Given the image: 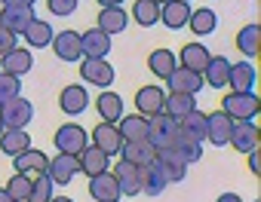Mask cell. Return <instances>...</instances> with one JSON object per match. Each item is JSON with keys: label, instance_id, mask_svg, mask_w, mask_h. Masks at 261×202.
<instances>
[{"label": "cell", "instance_id": "cell-34", "mask_svg": "<svg viewBox=\"0 0 261 202\" xmlns=\"http://www.w3.org/2000/svg\"><path fill=\"white\" fill-rule=\"evenodd\" d=\"M237 49L246 55V58H255L258 49H261V25H243L240 34H237Z\"/></svg>", "mask_w": 261, "mask_h": 202}, {"label": "cell", "instance_id": "cell-40", "mask_svg": "<svg viewBox=\"0 0 261 202\" xmlns=\"http://www.w3.org/2000/svg\"><path fill=\"white\" fill-rule=\"evenodd\" d=\"M31 184H34V178H28V175H22V172H16L10 181H7V193L16 199V202H25L28 199V193H31Z\"/></svg>", "mask_w": 261, "mask_h": 202}, {"label": "cell", "instance_id": "cell-44", "mask_svg": "<svg viewBox=\"0 0 261 202\" xmlns=\"http://www.w3.org/2000/svg\"><path fill=\"white\" fill-rule=\"evenodd\" d=\"M19 43H16V34L4 25V22H0V55H7L10 49H16Z\"/></svg>", "mask_w": 261, "mask_h": 202}, {"label": "cell", "instance_id": "cell-31", "mask_svg": "<svg viewBox=\"0 0 261 202\" xmlns=\"http://www.w3.org/2000/svg\"><path fill=\"white\" fill-rule=\"evenodd\" d=\"M194 108H197V95H188V92H166V98H163V114H169L175 120H181Z\"/></svg>", "mask_w": 261, "mask_h": 202}, {"label": "cell", "instance_id": "cell-37", "mask_svg": "<svg viewBox=\"0 0 261 202\" xmlns=\"http://www.w3.org/2000/svg\"><path fill=\"white\" fill-rule=\"evenodd\" d=\"M22 37L28 40V49H43V46H49V40H53V25L43 22V19H34V22L25 28Z\"/></svg>", "mask_w": 261, "mask_h": 202}, {"label": "cell", "instance_id": "cell-49", "mask_svg": "<svg viewBox=\"0 0 261 202\" xmlns=\"http://www.w3.org/2000/svg\"><path fill=\"white\" fill-rule=\"evenodd\" d=\"M98 4H101V7H120L123 0H98Z\"/></svg>", "mask_w": 261, "mask_h": 202}, {"label": "cell", "instance_id": "cell-39", "mask_svg": "<svg viewBox=\"0 0 261 202\" xmlns=\"http://www.w3.org/2000/svg\"><path fill=\"white\" fill-rule=\"evenodd\" d=\"M133 19L142 28H154L160 22V4H154V0H136L133 4Z\"/></svg>", "mask_w": 261, "mask_h": 202}, {"label": "cell", "instance_id": "cell-18", "mask_svg": "<svg viewBox=\"0 0 261 202\" xmlns=\"http://www.w3.org/2000/svg\"><path fill=\"white\" fill-rule=\"evenodd\" d=\"M188 19H191V4L188 0H166L160 4V22L172 31L178 28H188Z\"/></svg>", "mask_w": 261, "mask_h": 202}, {"label": "cell", "instance_id": "cell-38", "mask_svg": "<svg viewBox=\"0 0 261 202\" xmlns=\"http://www.w3.org/2000/svg\"><path fill=\"white\" fill-rule=\"evenodd\" d=\"M178 129H181L185 135H191L194 141H206V114L194 108L191 114H185V117L178 120Z\"/></svg>", "mask_w": 261, "mask_h": 202}, {"label": "cell", "instance_id": "cell-25", "mask_svg": "<svg viewBox=\"0 0 261 202\" xmlns=\"http://www.w3.org/2000/svg\"><path fill=\"white\" fill-rule=\"evenodd\" d=\"M117 129H120V138L123 141H148V117L142 114H123L117 120Z\"/></svg>", "mask_w": 261, "mask_h": 202}, {"label": "cell", "instance_id": "cell-17", "mask_svg": "<svg viewBox=\"0 0 261 202\" xmlns=\"http://www.w3.org/2000/svg\"><path fill=\"white\" fill-rule=\"evenodd\" d=\"M163 98H166V92L160 89V86H142L139 92H136V111L142 114V117H154V114H163Z\"/></svg>", "mask_w": 261, "mask_h": 202}, {"label": "cell", "instance_id": "cell-2", "mask_svg": "<svg viewBox=\"0 0 261 202\" xmlns=\"http://www.w3.org/2000/svg\"><path fill=\"white\" fill-rule=\"evenodd\" d=\"M175 135H178V120H175V117H169V114H154V117H148V144H151L154 150L169 147V144L175 141Z\"/></svg>", "mask_w": 261, "mask_h": 202}, {"label": "cell", "instance_id": "cell-36", "mask_svg": "<svg viewBox=\"0 0 261 202\" xmlns=\"http://www.w3.org/2000/svg\"><path fill=\"white\" fill-rule=\"evenodd\" d=\"M148 68H151V74L154 77H160V80H166L175 68H178V61H175V52L172 49H154L151 55H148Z\"/></svg>", "mask_w": 261, "mask_h": 202}, {"label": "cell", "instance_id": "cell-41", "mask_svg": "<svg viewBox=\"0 0 261 202\" xmlns=\"http://www.w3.org/2000/svg\"><path fill=\"white\" fill-rule=\"evenodd\" d=\"M53 187H56V184L49 181V175H46V172H43V175H37L25 202H49V199H53Z\"/></svg>", "mask_w": 261, "mask_h": 202}, {"label": "cell", "instance_id": "cell-46", "mask_svg": "<svg viewBox=\"0 0 261 202\" xmlns=\"http://www.w3.org/2000/svg\"><path fill=\"white\" fill-rule=\"evenodd\" d=\"M4 7H34L37 0H0Z\"/></svg>", "mask_w": 261, "mask_h": 202}, {"label": "cell", "instance_id": "cell-45", "mask_svg": "<svg viewBox=\"0 0 261 202\" xmlns=\"http://www.w3.org/2000/svg\"><path fill=\"white\" fill-rule=\"evenodd\" d=\"M249 172H252V175L261 172V156H258V150H249Z\"/></svg>", "mask_w": 261, "mask_h": 202}, {"label": "cell", "instance_id": "cell-5", "mask_svg": "<svg viewBox=\"0 0 261 202\" xmlns=\"http://www.w3.org/2000/svg\"><path fill=\"white\" fill-rule=\"evenodd\" d=\"M80 77H83L86 83L98 86V89H111L117 71L108 64V58H83V61H80Z\"/></svg>", "mask_w": 261, "mask_h": 202}, {"label": "cell", "instance_id": "cell-7", "mask_svg": "<svg viewBox=\"0 0 261 202\" xmlns=\"http://www.w3.org/2000/svg\"><path fill=\"white\" fill-rule=\"evenodd\" d=\"M111 34H105L101 28H89L80 34V55L83 58H108L111 52Z\"/></svg>", "mask_w": 261, "mask_h": 202}, {"label": "cell", "instance_id": "cell-48", "mask_svg": "<svg viewBox=\"0 0 261 202\" xmlns=\"http://www.w3.org/2000/svg\"><path fill=\"white\" fill-rule=\"evenodd\" d=\"M0 202H16V199H13V196H10V193L4 190V187H0Z\"/></svg>", "mask_w": 261, "mask_h": 202}, {"label": "cell", "instance_id": "cell-27", "mask_svg": "<svg viewBox=\"0 0 261 202\" xmlns=\"http://www.w3.org/2000/svg\"><path fill=\"white\" fill-rule=\"evenodd\" d=\"M120 156L126 159V162H133V165H148V162H154L157 159V150L148 144V141H123V147H120Z\"/></svg>", "mask_w": 261, "mask_h": 202}, {"label": "cell", "instance_id": "cell-53", "mask_svg": "<svg viewBox=\"0 0 261 202\" xmlns=\"http://www.w3.org/2000/svg\"><path fill=\"white\" fill-rule=\"evenodd\" d=\"M188 4H191V0H188Z\"/></svg>", "mask_w": 261, "mask_h": 202}, {"label": "cell", "instance_id": "cell-35", "mask_svg": "<svg viewBox=\"0 0 261 202\" xmlns=\"http://www.w3.org/2000/svg\"><path fill=\"white\" fill-rule=\"evenodd\" d=\"M188 28H191L197 37H206V34H212V31L218 28V16H215V10H209V7H203V10H191Z\"/></svg>", "mask_w": 261, "mask_h": 202}, {"label": "cell", "instance_id": "cell-43", "mask_svg": "<svg viewBox=\"0 0 261 202\" xmlns=\"http://www.w3.org/2000/svg\"><path fill=\"white\" fill-rule=\"evenodd\" d=\"M46 7L56 19H65V16H74L77 7H80V0H46Z\"/></svg>", "mask_w": 261, "mask_h": 202}, {"label": "cell", "instance_id": "cell-19", "mask_svg": "<svg viewBox=\"0 0 261 202\" xmlns=\"http://www.w3.org/2000/svg\"><path fill=\"white\" fill-rule=\"evenodd\" d=\"M46 162H49V156H46L43 150H37V147H28V150H22L19 156H13L16 172H22V175H28V178L43 175V172H46Z\"/></svg>", "mask_w": 261, "mask_h": 202}, {"label": "cell", "instance_id": "cell-23", "mask_svg": "<svg viewBox=\"0 0 261 202\" xmlns=\"http://www.w3.org/2000/svg\"><path fill=\"white\" fill-rule=\"evenodd\" d=\"M34 19H37V16H34V7H4V10H0V22H4L16 37L25 34V28H28Z\"/></svg>", "mask_w": 261, "mask_h": 202}, {"label": "cell", "instance_id": "cell-28", "mask_svg": "<svg viewBox=\"0 0 261 202\" xmlns=\"http://www.w3.org/2000/svg\"><path fill=\"white\" fill-rule=\"evenodd\" d=\"M95 111H98V117L105 123H117L123 117V98L117 92H111V89H101V95L95 98Z\"/></svg>", "mask_w": 261, "mask_h": 202}, {"label": "cell", "instance_id": "cell-42", "mask_svg": "<svg viewBox=\"0 0 261 202\" xmlns=\"http://www.w3.org/2000/svg\"><path fill=\"white\" fill-rule=\"evenodd\" d=\"M22 95V77H13V74H0V105L7 98H16Z\"/></svg>", "mask_w": 261, "mask_h": 202}, {"label": "cell", "instance_id": "cell-13", "mask_svg": "<svg viewBox=\"0 0 261 202\" xmlns=\"http://www.w3.org/2000/svg\"><path fill=\"white\" fill-rule=\"evenodd\" d=\"M230 117L224 111H212L206 114V141L215 144V147H227V138H230Z\"/></svg>", "mask_w": 261, "mask_h": 202}, {"label": "cell", "instance_id": "cell-21", "mask_svg": "<svg viewBox=\"0 0 261 202\" xmlns=\"http://www.w3.org/2000/svg\"><path fill=\"white\" fill-rule=\"evenodd\" d=\"M92 144L95 147H101L108 156H114V153H120V147H123V138H120V129H117V123H98L95 129H92Z\"/></svg>", "mask_w": 261, "mask_h": 202}, {"label": "cell", "instance_id": "cell-10", "mask_svg": "<svg viewBox=\"0 0 261 202\" xmlns=\"http://www.w3.org/2000/svg\"><path fill=\"white\" fill-rule=\"evenodd\" d=\"M49 46H53L56 58H62V61H80V58H83V55H80V34H77V31H71V28H65V31H59V34H53Z\"/></svg>", "mask_w": 261, "mask_h": 202}, {"label": "cell", "instance_id": "cell-15", "mask_svg": "<svg viewBox=\"0 0 261 202\" xmlns=\"http://www.w3.org/2000/svg\"><path fill=\"white\" fill-rule=\"evenodd\" d=\"M31 68H34V55H31V49H10L7 55H0V74H13V77H25V74H31Z\"/></svg>", "mask_w": 261, "mask_h": 202}, {"label": "cell", "instance_id": "cell-30", "mask_svg": "<svg viewBox=\"0 0 261 202\" xmlns=\"http://www.w3.org/2000/svg\"><path fill=\"white\" fill-rule=\"evenodd\" d=\"M227 74H230V61L224 55H209V64L203 68V83H209L212 89H224Z\"/></svg>", "mask_w": 261, "mask_h": 202}, {"label": "cell", "instance_id": "cell-51", "mask_svg": "<svg viewBox=\"0 0 261 202\" xmlns=\"http://www.w3.org/2000/svg\"><path fill=\"white\" fill-rule=\"evenodd\" d=\"M4 129H7V126H4V120H0V135H4Z\"/></svg>", "mask_w": 261, "mask_h": 202}, {"label": "cell", "instance_id": "cell-12", "mask_svg": "<svg viewBox=\"0 0 261 202\" xmlns=\"http://www.w3.org/2000/svg\"><path fill=\"white\" fill-rule=\"evenodd\" d=\"M59 108H62V114H68V117H80V114L89 108V95H86V89H83L80 83L65 86L62 95H59Z\"/></svg>", "mask_w": 261, "mask_h": 202}, {"label": "cell", "instance_id": "cell-6", "mask_svg": "<svg viewBox=\"0 0 261 202\" xmlns=\"http://www.w3.org/2000/svg\"><path fill=\"white\" fill-rule=\"evenodd\" d=\"M227 144L237 147L240 153L258 150V126H255V120H233V123H230V138H227Z\"/></svg>", "mask_w": 261, "mask_h": 202}, {"label": "cell", "instance_id": "cell-24", "mask_svg": "<svg viewBox=\"0 0 261 202\" xmlns=\"http://www.w3.org/2000/svg\"><path fill=\"white\" fill-rule=\"evenodd\" d=\"M166 83H169V92L197 95V92L203 89V74H194V71H188V68H175V71L166 77Z\"/></svg>", "mask_w": 261, "mask_h": 202}, {"label": "cell", "instance_id": "cell-32", "mask_svg": "<svg viewBox=\"0 0 261 202\" xmlns=\"http://www.w3.org/2000/svg\"><path fill=\"white\" fill-rule=\"evenodd\" d=\"M28 147H31V135L25 129H4V135H0V153L4 156H19Z\"/></svg>", "mask_w": 261, "mask_h": 202}, {"label": "cell", "instance_id": "cell-11", "mask_svg": "<svg viewBox=\"0 0 261 202\" xmlns=\"http://www.w3.org/2000/svg\"><path fill=\"white\" fill-rule=\"evenodd\" d=\"M89 196H92L95 202H120V199H123L111 169L101 172V175H92V178H89Z\"/></svg>", "mask_w": 261, "mask_h": 202}, {"label": "cell", "instance_id": "cell-47", "mask_svg": "<svg viewBox=\"0 0 261 202\" xmlns=\"http://www.w3.org/2000/svg\"><path fill=\"white\" fill-rule=\"evenodd\" d=\"M215 202H243V199H240L237 193H221V196H218Z\"/></svg>", "mask_w": 261, "mask_h": 202}, {"label": "cell", "instance_id": "cell-26", "mask_svg": "<svg viewBox=\"0 0 261 202\" xmlns=\"http://www.w3.org/2000/svg\"><path fill=\"white\" fill-rule=\"evenodd\" d=\"M169 150H172L178 159H185L188 165H194V162H200V159H203V141H194V138H191V135H185L181 129H178L175 141L169 144Z\"/></svg>", "mask_w": 261, "mask_h": 202}, {"label": "cell", "instance_id": "cell-8", "mask_svg": "<svg viewBox=\"0 0 261 202\" xmlns=\"http://www.w3.org/2000/svg\"><path fill=\"white\" fill-rule=\"evenodd\" d=\"M77 172H80V162H77V156H71V153H56V156L46 162V175H49V181L59 184V187L71 184Z\"/></svg>", "mask_w": 261, "mask_h": 202}, {"label": "cell", "instance_id": "cell-14", "mask_svg": "<svg viewBox=\"0 0 261 202\" xmlns=\"http://www.w3.org/2000/svg\"><path fill=\"white\" fill-rule=\"evenodd\" d=\"M77 162H80V172H83L86 178L101 175V172H108V169H111V156H108L101 147H95V144H86V147L80 150Z\"/></svg>", "mask_w": 261, "mask_h": 202}, {"label": "cell", "instance_id": "cell-4", "mask_svg": "<svg viewBox=\"0 0 261 202\" xmlns=\"http://www.w3.org/2000/svg\"><path fill=\"white\" fill-rule=\"evenodd\" d=\"M89 144V135L80 123H62L56 129V147L59 153H71V156H80V150Z\"/></svg>", "mask_w": 261, "mask_h": 202}, {"label": "cell", "instance_id": "cell-1", "mask_svg": "<svg viewBox=\"0 0 261 202\" xmlns=\"http://www.w3.org/2000/svg\"><path fill=\"white\" fill-rule=\"evenodd\" d=\"M258 95H255V89H249V92H233L230 89V95L227 98H221V111L230 117V120H255L258 117Z\"/></svg>", "mask_w": 261, "mask_h": 202}, {"label": "cell", "instance_id": "cell-29", "mask_svg": "<svg viewBox=\"0 0 261 202\" xmlns=\"http://www.w3.org/2000/svg\"><path fill=\"white\" fill-rule=\"evenodd\" d=\"M105 34H120V31H126V25H129V16H126V10L123 7H101V13H98V22H95Z\"/></svg>", "mask_w": 261, "mask_h": 202}, {"label": "cell", "instance_id": "cell-22", "mask_svg": "<svg viewBox=\"0 0 261 202\" xmlns=\"http://www.w3.org/2000/svg\"><path fill=\"white\" fill-rule=\"evenodd\" d=\"M209 49L203 46V43H185L181 46V52H178V68H188V71H194V74H203V68L209 64Z\"/></svg>", "mask_w": 261, "mask_h": 202}, {"label": "cell", "instance_id": "cell-50", "mask_svg": "<svg viewBox=\"0 0 261 202\" xmlns=\"http://www.w3.org/2000/svg\"><path fill=\"white\" fill-rule=\"evenodd\" d=\"M49 202H74V199H71V196H53Z\"/></svg>", "mask_w": 261, "mask_h": 202}, {"label": "cell", "instance_id": "cell-52", "mask_svg": "<svg viewBox=\"0 0 261 202\" xmlns=\"http://www.w3.org/2000/svg\"><path fill=\"white\" fill-rule=\"evenodd\" d=\"M154 4H166V0H154Z\"/></svg>", "mask_w": 261, "mask_h": 202}, {"label": "cell", "instance_id": "cell-9", "mask_svg": "<svg viewBox=\"0 0 261 202\" xmlns=\"http://www.w3.org/2000/svg\"><path fill=\"white\" fill-rule=\"evenodd\" d=\"M139 184H142V193L154 199V196H160V193L169 187V178H166L163 165L154 159V162H148V165L139 169Z\"/></svg>", "mask_w": 261, "mask_h": 202}, {"label": "cell", "instance_id": "cell-33", "mask_svg": "<svg viewBox=\"0 0 261 202\" xmlns=\"http://www.w3.org/2000/svg\"><path fill=\"white\" fill-rule=\"evenodd\" d=\"M157 162L163 165V172H166L169 184H181V181L188 178V162H185V159H178V156H175L169 147L157 150Z\"/></svg>", "mask_w": 261, "mask_h": 202}, {"label": "cell", "instance_id": "cell-16", "mask_svg": "<svg viewBox=\"0 0 261 202\" xmlns=\"http://www.w3.org/2000/svg\"><path fill=\"white\" fill-rule=\"evenodd\" d=\"M111 172H114V181H117V187H120V196H139V193H142V184H139V165L120 159Z\"/></svg>", "mask_w": 261, "mask_h": 202}, {"label": "cell", "instance_id": "cell-20", "mask_svg": "<svg viewBox=\"0 0 261 202\" xmlns=\"http://www.w3.org/2000/svg\"><path fill=\"white\" fill-rule=\"evenodd\" d=\"M255 80H258V71L252 61H230V74H227V86L233 92H249L255 89Z\"/></svg>", "mask_w": 261, "mask_h": 202}, {"label": "cell", "instance_id": "cell-3", "mask_svg": "<svg viewBox=\"0 0 261 202\" xmlns=\"http://www.w3.org/2000/svg\"><path fill=\"white\" fill-rule=\"evenodd\" d=\"M0 120H4L7 129H25L31 120H34V108L31 101L16 95V98H7L4 105H0Z\"/></svg>", "mask_w": 261, "mask_h": 202}]
</instances>
